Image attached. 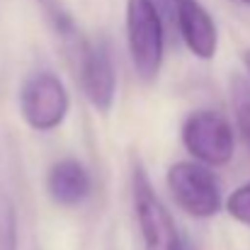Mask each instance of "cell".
<instances>
[{
	"label": "cell",
	"mask_w": 250,
	"mask_h": 250,
	"mask_svg": "<svg viewBox=\"0 0 250 250\" xmlns=\"http://www.w3.org/2000/svg\"><path fill=\"white\" fill-rule=\"evenodd\" d=\"M126 44L139 78L156 81L166 54V29L153 0H126Z\"/></svg>",
	"instance_id": "6da1fadb"
},
{
	"label": "cell",
	"mask_w": 250,
	"mask_h": 250,
	"mask_svg": "<svg viewBox=\"0 0 250 250\" xmlns=\"http://www.w3.org/2000/svg\"><path fill=\"white\" fill-rule=\"evenodd\" d=\"M68 90L63 81L49 71L32 73L20 87V112L34 131H54L68 117Z\"/></svg>",
	"instance_id": "7a4b0ae2"
},
{
	"label": "cell",
	"mask_w": 250,
	"mask_h": 250,
	"mask_svg": "<svg viewBox=\"0 0 250 250\" xmlns=\"http://www.w3.org/2000/svg\"><path fill=\"white\" fill-rule=\"evenodd\" d=\"M182 146L202 163V166H226L233 158L236 139L231 131V124L224 114L214 109H197L192 112L180 129Z\"/></svg>",
	"instance_id": "3957f363"
},
{
	"label": "cell",
	"mask_w": 250,
	"mask_h": 250,
	"mask_svg": "<svg viewBox=\"0 0 250 250\" xmlns=\"http://www.w3.org/2000/svg\"><path fill=\"white\" fill-rule=\"evenodd\" d=\"M167 189L175 204L194 219H209L219 214L224 207L216 175L202 163H175L167 170Z\"/></svg>",
	"instance_id": "277c9868"
},
{
	"label": "cell",
	"mask_w": 250,
	"mask_h": 250,
	"mask_svg": "<svg viewBox=\"0 0 250 250\" xmlns=\"http://www.w3.org/2000/svg\"><path fill=\"white\" fill-rule=\"evenodd\" d=\"M134 211L141 231V241L146 250H182V238L175 229V221L166 209L163 199L153 189L148 175L136 167L131 177Z\"/></svg>",
	"instance_id": "5b68a950"
},
{
	"label": "cell",
	"mask_w": 250,
	"mask_h": 250,
	"mask_svg": "<svg viewBox=\"0 0 250 250\" xmlns=\"http://www.w3.org/2000/svg\"><path fill=\"white\" fill-rule=\"evenodd\" d=\"M76 66L87 102L100 114H107L114 104V92H117V73L107 44L85 39L81 54L76 56Z\"/></svg>",
	"instance_id": "8992f818"
},
{
	"label": "cell",
	"mask_w": 250,
	"mask_h": 250,
	"mask_svg": "<svg viewBox=\"0 0 250 250\" xmlns=\"http://www.w3.org/2000/svg\"><path fill=\"white\" fill-rule=\"evenodd\" d=\"M185 46L202 61H211L219 49V29L214 17L199 0H175L172 12Z\"/></svg>",
	"instance_id": "52a82bcc"
},
{
	"label": "cell",
	"mask_w": 250,
	"mask_h": 250,
	"mask_svg": "<svg viewBox=\"0 0 250 250\" xmlns=\"http://www.w3.org/2000/svg\"><path fill=\"white\" fill-rule=\"evenodd\" d=\"M49 197L61 207H78L90 197L92 182L87 167L76 158H61L49 167L46 175Z\"/></svg>",
	"instance_id": "ba28073f"
},
{
	"label": "cell",
	"mask_w": 250,
	"mask_h": 250,
	"mask_svg": "<svg viewBox=\"0 0 250 250\" xmlns=\"http://www.w3.org/2000/svg\"><path fill=\"white\" fill-rule=\"evenodd\" d=\"M37 2H39V7H42V12H44V17L49 22V27L63 42V46L73 56H78L85 44V37L81 34V29H78L71 10L63 5V0H37Z\"/></svg>",
	"instance_id": "9c48e42d"
},
{
	"label": "cell",
	"mask_w": 250,
	"mask_h": 250,
	"mask_svg": "<svg viewBox=\"0 0 250 250\" xmlns=\"http://www.w3.org/2000/svg\"><path fill=\"white\" fill-rule=\"evenodd\" d=\"M231 104H233V114L243 144L250 151V81H246L243 76L231 78Z\"/></svg>",
	"instance_id": "30bf717a"
},
{
	"label": "cell",
	"mask_w": 250,
	"mask_h": 250,
	"mask_svg": "<svg viewBox=\"0 0 250 250\" xmlns=\"http://www.w3.org/2000/svg\"><path fill=\"white\" fill-rule=\"evenodd\" d=\"M0 250H17V214L5 192H0Z\"/></svg>",
	"instance_id": "8fae6325"
},
{
	"label": "cell",
	"mask_w": 250,
	"mask_h": 250,
	"mask_svg": "<svg viewBox=\"0 0 250 250\" xmlns=\"http://www.w3.org/2000/svg\"><path fill=\"white\" fill-rule=\"evenodd\" d=\"M226 211L243 226H250V180L233 189L226 199Z\"/></svg>",
	"instance_id": "7c38bea8"
},
{
	"label": "cell",
	"mask_w": 250,
	"mask_h": 250,
	"mask_svg": "<svg viewBox=\"0 0 250 250\" xmlns=\"http://www.w3.org/2000/svg\"><path fill=\"white\" fill-rule=\"evenodd\" d=\"M153 5L158 7V12H161V17H172V12H175V0H153Z\"/></svg>",
	"instance_id": "4fadbf2b"
},
{
	"label": "cell",
	"mask_w": 250,
	"mask_h": 250,
	"mask_svg": "<svg viewBox=\"0 0 250 250\" xmlns=\"http://www.w3.org/2000/svg\"><path fill=\"white\" fill-rule=\"evenodd\" d=\"M243 63H246V68H248V78H250V49L243 51Z\"/></svg>",
	"instance_id": "5bb4252c"
},
{
	"label": "cell",
	"mask_w": 250,
	"mask_h": 250,
	"mask_svg": "<svg viewBox=\"0 0 250 250\" xmlns=\"http://www.w3.org/2000/svg\"><path fill=\"white\" fill-rule=\"evenodd\" d=\"M182 250H197V248H194L192 243H185V241H182Z\"/></svg>",
	"instance_id": "9a60e30c"
},
{
	"label": "cell",
	"mask_w": 250,
	"mask_h": 250,
	"mask_svg": "<svg viewBox=\"0 0 250 250\" xmlns=\"http://www.w3.org/2000/svg\"><path fill=\"white\" fill-rule=\"evenodd\" d=\"M241 2H246V5H250V0H241Z\"/></svg>",
	"instance_id": "2e32d148"
}]
</instances>
